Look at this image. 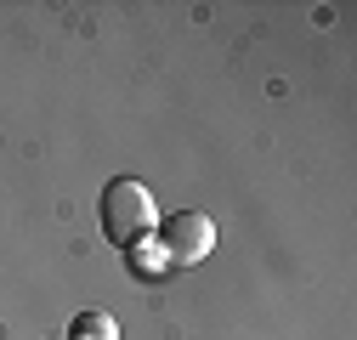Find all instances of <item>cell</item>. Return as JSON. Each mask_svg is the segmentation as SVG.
<instances>
[{
    "label": "cell",
    "instance_id": "obj_2",
    "mask_svg": "<svg viewBox=\"0 0 357 340\" xmlns=\"http://www.w3.org/2000/svg\"><path fill=\"white\" fill-rule=\"evenodd\" d=\"M153 244L165 249V261L199 267L204 255L215 249V222L204 216V210H176V216H165V222L153 227Z\"/></svg>",
    "mask_w": 357,
    "mask_h": 340
},
{
    "label": "cell",
    "instance_id": "obj_3",
    "mask_svg": "<svg viewBox=\"0 0 357 340\" xmlns=\"http://www.w3.org/2000/svg\"><path fill=\"white\" fill-rule=\"evenodd\" d=\"M125 261H130V272H137V278H159L170 261H165V249L153 244V238H142V244H130L125 249Z\"/></svg>",
    "mask_w": 357,
    "mask_h": 340
},
{
    "label": "cell",
    "instance_id": "obj_4",
    "mask_svg": "<svg viewBox=\"0 0 357 340\" xmlns=\"http://www.w3.org/2000/svg\"><path fill=\"white\" fill-rule=\"evenodd\" d=\"M68 340H119V329H114L108 312H79L68 323Z\"/></svg>",
    "mask_w": 357,
    "mask_h": 340
},
{
    "label": "cell",
    "instance_id": "obj_1",
    "mask_svg": "<svg viewBox=\"0 0 357 340\" xmlns=\"http://www.w3.org/2000/svg\"><path fill=\"white\" fill-rule=\"evenodd\" d=\"M97 222H102V238L130 249V244H142L153 238L159 227V210H153V193L137 182V176H114L102 187V204H97Z\"/></svg>",
    "mask_w": 357,
    "mask_h": 340
}]
</instances>
